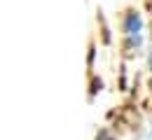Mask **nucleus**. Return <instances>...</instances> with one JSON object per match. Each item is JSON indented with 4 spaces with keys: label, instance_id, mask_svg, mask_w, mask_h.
I'll list each match as a JSON object with an SVG mask.
<instances>
[{
    "label": "nucleus",
    "instance_id": "f257e3e1",
    "mask_svg": "<svg viewBox=\"0 0 152 140\" xmlns=\"http://www.w3.org/2000/svg\"><path fill=\"white\" fill-rule=\"evenodd\" d=\"M124 28H126L129 40L138 44V42H140V17H138L136 12H131V14L124 19Z\"/></svg>",
    "mask_w": 152,
    "mask_h": 140
},
{
    "label": "nucleus",
    "instance_id": "f03ea898",
    "mask_svg": "<svg viewBox=\"0 0 152 140\" xmlns=\"http://www.w3.org/2000/svg\"><path fill=\"white\" fill-rule=\"evenodd\" d=\"M150 68H152V54H150Z\"/></svg>",
    "mask_w": 152,
    "mask_h": 140
}]
</instances>
